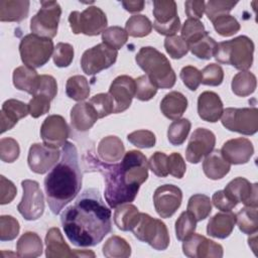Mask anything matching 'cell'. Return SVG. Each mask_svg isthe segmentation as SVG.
<instances>
[{
	"mask_svg": "<svg viewBox=\"0 0 258 258\" xmlns=\"http://www.w3.org/2000/svg\"><path fill=\"white\" fill-rule=\"evenodd\" d=\"M82 187V172L78 151L72 142L62 146L61 158L44 178V189L52 214L57 215L71 203Z\"/></svg>",
	"mask_w": 258,
	"mask_h": 258,
	"instance_id": "cell-3",
	"label": "cell"
},
{
	"mask_svg": "<svg viewBox=\"0 0 258 258\" xmlns=\"http://www.w3.org/2000/svg\"><path fill=\"white\" fill-rule=\"evenodd\" d=\"M190 122L188 119L182 118V119H177L174 120L168 127L167 130V138L168 141L172 144V145H181L190 130Z\"/></svg>",
	"mask_w": 258,
	"mask_h": 258,
	"instance_id": "cell-41",
	"label": "cell"
},
{
	"mask_svg": "<svg viewBox=\"0 0 258 258\" xmlns=\"http://www.w3.org/2000/svg\"><path fill=\"white\" fill-rule=\"evenodd\" d=\"M40 136L45 145L51 147L63 146L70 136V127L60 115H49L40 127Z\"/></svg>",
	"mask_w": 258,
	"mask_h": 258,
	"instance_id": "cell-18",
	"label": "cell"
},
{
	"mask_svg": "<svg viewBox=\"0 0 258 258\" xmlns=\"http://www.w3.org/2000/svg\"><path fill=\"white\" fill-rule=\"evenodd\" d=\"M202 73V84L207 86H220L224 80V71L220 64L210 63L204 68Z\"/></svg>",
	"mask_w": 258,
	"mask_h": 258,
	"instance_id": "cell-52",
	"label": "cell"
},
{
	"mask_svg": "<svg viewBox=\"0 0 258 258\" xmlns=\"http://www.w3.org/2000/svg\"><path fill=\"white\" fill-rule=\"evenodd\" d=\"M66 92L69 98L78 102H82L90 95L89 82L84 76H73L67 81Z\"/></svg>",
	"mask_w": 258,
	"mask_h": 258,
	"instance_id": "cell-36",
	"label": "cell"
},
{
	"mask_svg": "<svg viewBox=\"0 0 258 258\" xmlns=\"http://www.w3.org/2000/svg\"><path fill=\"white\" fill-rule=\"evenodd\" d=\"M135 60L157 89H170L174 86L175 73L167 57L156 48L152 46L141 47Z\"/></svg>",
	"mask_w": 258,
	"mask_h": 258,
	"instance_id": "cell-4",
	"label": "cell"
},
{
	"mask_svg": "<svg viewBox=\"0 0 258 258\" xmlns=\"http://www.w3.org/2000/svg\"><path fill=\"white\" fill-rule=\"evenodd\" d=\"M140 212L137 207L126 203L116 207L114 213V223L122 231H132L139 221Z\"/></svg>",
	"mask_w": 258,
	"mask_h": 258,
	"instance_id": "cell-33",
	"label": "cell"
},
{
	"mask_svg": "<svg viewBox=\"0 0 258 258\" xmlns=\"http://www.w3.org/2000/svg\"><path fill=\"white\" fill-rule=\"evenodd\" d=\"M257 86L256 77L248 71H241L232 80V91L239 97H247L254 93Z\"/></svg>",
	"mask_w": 258,
	"mask_h": 258,
	"instance_id": "cell-34",
	"label": "cell"
},
{
	"mask_svg": "<svg viewBox=\"0 0 258 258\" xmlns=\"http://www.w3.org/2000/svg\"><path fill=\"white\" fill-rule=\"evenodd\" d=\"M29 1L27 0H1L0 21L20 22L28 16Z\"/></svg>",
	"mask_w": 258,
	"mask_h": 258,
	"instance_id": "cell-29",
	"label": "cell"
},
{
	"mask_svg": "<svg viewBox=\"0 0 258 258\" xmlns=\"http://www.w3.org/2000/svg\"><path fill=\"white\" fill-rule=\"evenodd\" d=\"M205 32L204 24L198 19L187 18L181 27V37L187 44L199 39Z\"/></svg>",
	"mask_w": 258,
	"mask_h": 258,
	"instance_id": "cell-49",
	"label": "cell"
},
{
	"mask_svg": "<svg viewBox=\"0 0 258 258\" xmlns=\"http://www.w3.org/2000/svg\"><path fill=\"white\" fill-rule=\"evenodd\" d=\"M17 256L24 258L38 257L42 254V242L34 232H25L16 243Z\"/></svg>",
	"mask_w": 258,
	"mask_h": 258,
	"instance_id": "cell-32",
	"label": "cell"
},
{
	"mask_svg": "<svg viewBox=\"0 0 258 258\" xmlns=\"http://www.w3.org/2000/svg\"><path fill=\"white\" fill-rule=\"evenodd\" d=\"M223 126L243 135H253L258 130L257 108H227L222 114Z\"/></svg>",
	"mask_w": 258,
	"mask_h": 258,
	"instance_id": "cell-10",
	"label": "cell"
},
{
	"mask_svg": "<svg viewBox=\"0 0 258 258\" xmlns=\"http://www.w3.org/2000/svg\"><path fill=\"white\" fill-rule=\"evenodd\" d=\"M89 103L98 114L99 119L114 113V102L109 93H100L92 97Z\"/></svg>",
	"mask_w": 258,
	"mask_h": 258,
	"instance_id": "cell-45",
	"label": "cell"
},
{
	"mask_svg": "<svg viewBox=\"0 0 258 258\" xmlns=\"http://www.w3.org/2000/svg\"><path fill=\"white\" fill-rule=\"evenodd\" d=\"M237 225L244 234L253 235L258 230V217L257 208L244 207L236 214Z\"/></svg>",
	"mask_w": 258,
	"mask_h": 258,
	"instance_id": "cell-37",
	"label": "cell"
},
{
	"mask_svg": "<svg viewBox=\"0 0 258 258\" xmlns=\"http://www.w3.org/2000/svg\"><path fill=\"white\" fill-rule=\"evenodd\" d=\"M225 192L235 202L243 203L245 206L257 208V191L258 184L250 183L244 177H236L232 179L225 187Z\"/></svg>",
	"mask_w": 258,
	"mask_h": 258,
	"instance_id": "cell-20",
	"label": "cell"
},
{
	"mask_svg": "<svg viewBox=\"0 0 258 258\" xmlns=\"http://www.w3.org/2000/svg\"><path fill=\"white\" fill-rule=\"evenodd\" d=\"M236 1L228 0H210L206 3L205 12L211 21H214L221 15L228 14L237 4Z\"/></svg>",
	"mask_w": 258,
	"mask_h": 258,
	"instance_id": "cell-46",
	"label": "cell"
},
{
	"mask_svg": "<svg viewBox=\"0 0 258 258\" xmlns=\"http://www.w3.org/2000/svg\"><path fill=\"white\" fill-rule=\"evenodd\" d=\"M60 154L61 152L56 147H51L44 143H34L28 151V166L33 172L43 174L58 162Z\"/></svg>",
	"mask_w": 258,
	"mask_h": 258,
	"instance_id": "cell-14",
	"label": "cell"
},
{
	"mask_svg": "<svg viewBox=\"0 0 258 258\" xmlns=\"http://www.w3.org/2000/svg\"><path fill=\"white\" fill-rule=\"evenodd\" d=\"M157 93V88L151 83L146 75L135 80V97L140 101H149Z\"/></svg>",
	"mask_w": 258,
	"mask_h": 258,
	"instance_id": "cell-51",
	"label": "cell"
},
{
	"mask_svg": "<svg viewBox=\"0 0 258 258\" xmlns=\"http://www.w3.org/2000/svg\"><path fill=\"white\" fill-rule=\"evenodd\" d=\"M153 16L155 20L152 26L161 35H174L180 28L176 3L172 0H154Z\"/></svg>",
	"mask_w": 258,
	"mask_h": 258,
	"instance_id": "cell-12",
	"label": "cell"
},
{
	"mask_svg": "<svg viewBox=\"0 0 258 258\" xmlns=\"http://www.w3.org/2000/svg\"><path fill=\"white\" fill-rule=\"evenodd\" d=\"M103 254L108 258H127L131 255V247L124 238L114 235L104 244Z\"/></svg>",
	"mask_w": 258,
	"mask_h": 258,
	"instance_id": "cell-38",
	"label": "cell"
},
{
	"mask_svg": "<svg viewBox=\"0 0 258 258\" xmlns=\"http://www.w3.org/2000/svg\"><path fill=\"white\" fill-rule=\"evenodd\" d=\"M50 101L51 99L47 96L41 94L34 95L28 103L29 114L31 115V117L38 118L46 114L50 109Z\"/></svg>",
	"mask_w": 258,
	"mask_h": 258,
	"instance_id": "cell-55",
	"label": "cell"
},
{
	"mask_svg": "<svg viewBox=\"0 0 258 258\" xmlns=\"http://www.w3.org/2000/svg\"><path fill=\"white\" fill-rule=\"evenodd\" d=\"M212 22L215 30L222 36H232L241 28L237 19L229 14L221 15Z\"/></svg>",
	"mask_w": 258,
	"mask_h": 258,
	"instance_id": "cell-44",
	"label": "cell"
},
{
	"mask_svg": "<svg viewBox=\"0 0 258 258\" xmlns=\"http://www.w3.org/2000/svg\"><path fill=\"white\" fill-rule=\"evenodd\" d=\"M117 56L118 50L102 42L84 51L81 57V67L85 74L96 75L114 64Z\"/></svg>",
	"mask_w": 258,
	"mask_h": 258,
	"instance_id": "cell-13",
	"label": "cell"
},
{
	"mask_svg": "<svg viewBox=\"0 0 258 258\" xmlns=\"http://www.w3.org/2000/svg\"><path fill=\"white\" fill-rule=\"evenodd\" d=\"M53 62L58 68L69 67L74 59V47L70 43L58 42L52 54Z\"/></svg>",
	"mask_w": 258,
	"mask_h": 258,
	"instance_id": "cell-50",
	"label": "cell"
},
{
	"mask_svg": "<svg viewBox=\"0 0 258 258\" xmlns=\"http://www.w3.org/2000/svg\"><path fill=\"white\" fill-rule=\"evenodd\" d=\"M40 4V9L30 20V30L33 34L51 39L57 33L61 8L56 1H41Z\"/></svg>",
	"mask_w": 258,
	"mask_h": 258,
	"instance_id": "cell-9",
	"label": "cell"
},
{
	"mask_svg": "<svg viewBox=\"0 0 258 258\" xmlns=\"http://www.w3.org/2000/svg\"><path fill=\"white\" fill-rule=\"evenodd\" d=\"M180 79L182 83L190 90L196 91L202 83V73L196 67L186 66L180 71Z\"/></svg>",
	"mask_w": 258,
	"mask_h": 258,
	"instance_id": "cell-56",
	"label": "cell"
},
{
	"mask_svg": "<svg viewBox=\"0 0 258 258\" xmlns=\"http://www.w3.org/2000/svg\"><path fill=\"white\" fill-rule=\"evenodd\" d=\"M98 154L102 161L114 163L119 161L125 154V147L117 136H107L101 139L98 145Z\"/></svg>",
	"mask_w": 258,
	"mask_h": 258,
	"instance_id": "cell-30",
	"label": "cell"
},
{
	"mask_svg": "<svg viewBox=\"0 0 258 258\" xmlns=\"http://www.w3.org/2000/svg\"><path fill=\"white\" fill-rule=\"evenodd\" d=\"M98 119L97 112L89 102H80L71 110L72 126L80 132L91 129Z\"/></svg>",
	"mask_w": 258,
	"mask_h": 258,
	"instance_id": "cell-24",
	"label": "cell"
},
{
	"mask_svg": "<svg viewBox=\"0 0 258 258\" xmlns=\"http://www.w3.org/2000/svg\"><path fill=\"white\" fill-rule=\"evenodd\" d=\"M39 75L37 72L27 66H21L13 72V85L16 89L34 95L38 84Z\"/></svg>",
	"mask_w": 258,
	"mask_h": 258,
	"instance_id": "cell-31",
	"label": "cell"
},
{
	"mask_svg": "<svg viewBox=\"0 0 258 258\" xmlns=\"http://www.w3.org/2000/svg\"><path fill=\"white\" fill-rule=\"evenodd\" d=\"M217 48V41L209 35L208 31H206L199 39L188 44V49L191 53L201 59H210L215 56Z\"/></svg>",
	"mask_w": 258,
	"mask_h": 258,
	"instance_id": "cell-35",
	"label": "cell"
},
{
	"mask_svg": "<svg viewBox=\"0 0 258 258\" xmlns=\"http://www.w3.org/2000/svg\"><path fill=\"white\" fill-rule=\"evenodd\" d=\"M60 222L68 239L78 247L96 246L112 230L111 210L96 188L84 190L63 210Z\"/></svg>",
	"mask_w": 258,
	"mask_h": 258,
	"instance_id": "cell-1",
	"label": "cell"
},
{
	"mask_svg": "<svg viewBox=\"0 0 258 258\" xmlns=\"http://www.w3.org/2000/svg\"><path fill=\"white\" fill-rule=\"evenodd\" d=\"M230 168L231 163L225 159L219 149L209 153L203 162V170L205 174L214 180L223 178L230 171Z\"/></svg>",
	"mask_w": 258,
	"mask_h": 258,
	"instance_id": "cell-27",
	"label": "cell"
},
{
	"mask_svg": "<svg viewBox=\"0 0 258 258\" xmlns=\"http://www.w3.org/2000/svg\"><path fill=\"white\" fill-rule=\"evenodd\" d=\"M212 202L214 204V206L221 210L222 212H230L231 210H233L238 203L235 202L234 200H232L226 192L224 189L222 190H218L213 195L212 198Z\"/></svg>",
	"mask_w": 258,
	"mask_h": 258,
	"instance_id": "cell-60",
	"label": "cell"
},
{
	"mask_svg": "<svg viewBox=\"0 0 258 258\" xmlns=\"http://www.w3.org/2000/svg\"><path fill=\"white\" fill-rule=\"evenodd\" d=\"M127 139L134 146L139 148H150L155 145L156 137L149 130H137L128 134Z\"/></svg>",
	"mask_w": 258,
	"mask_h": 258,
	"instance_id": "cell-54",
	"label": "cell"
},
{
	"mask_svg": "<svg viewBox=\"0 0 258 258\" xmlns=\"http://www.w3.org/2000/svg\"><path fill=\"white\" fill-rule=\"evenodd\" d=\"M74 257H95V253L90 250H74Z\"/></svg>",
	"mask_w": 258,
	"mask_h": 258,
	"instance_id": "cell-64",
	"label": "cell"
},
{
	"mask_svg": "<svg viewBox=\"0 0 258 258\" xmlns=\"http://www.w3.org/2000/svg\"><path fill=\"white\" fill-rule=\"evenodd\" d=\"M125 30L132 37H144L151 32L152 23L145 15H133L126 21Z\"/></svg>",
	"mask_w": 258,
	"mask_h": 258,
	"instance_id": "cell-40",
	"label": "cell"
},
{
	"mask_svg": "<svg viewBox=\"0 0 258 258\" xmlns=\"http://www.w3.org/2000/svg\"><path fill=\"white\" fill-rule=\"evenodd\" d=\"M197 228V221L195 217L188 212H182L175 222V235L177 240L183 241L192 233Z\"/></svg>",
	"mask_w": 258,
	"mask_h": 258,
	"instance_id": "cell-43",
	"label": "cell"
},
{
	"mask_svg": "<svg viewBox=\"0 0 258 258\" xmlns=\"http://www.w3.org/2000/svg\"><path fill=\"white\" fill-rule=\"evenodd\" d=\"M186 166L182 156L177 152H172L167 156V170L168 174L176 178H181L185 172Z\"/></svg>",
	"mask_w": 258,
	"mask_h": 258,
	"instance_id": "cell-59",
	"label": "cell"
},
{
	"mask_svg": "<svg viewBox=\"0 0 258 258\" xmlns=\"http://www.w3.org/2000/svg\"><path fill=\"white\" fill-rule=\"evenodd\" d=\"M184 7H185V14L187 15L188 18L199 20L200 18L203 17V14L205 12L206 2L204 0H201V1L188 0V1H185Z\"/></svg>",
	"mask_w": 258,
	"mask_h": 258,
	"instance_id": "cell-62",
	"label": "cell"
},
{
	"mask_svg": "<svg viewBox=\"0 0 258 258\" xmlns=\"http://www.w3.org/2000/svg\"><path fill=\"white\" fill-rule=\"evenodd\" d=\"M109 95L114 102V113L127 110L135 97V80L126 75L117 77L110 86Z\"/></svg>",
	"mask_w": 258,
	"mask_h": 258,
	"instance_id": "cell-19",
	"label": "cell"
},
{
	"mask_svg": "<svg viewBox=\"0 0 258 258\" xmlns=\"http://www.w3.org/2000/svg\"><path fill=\"white\" fill-rule=\"evenodd\" d=\"M0 190H1V198H0V204L6 205L13 201L17 194L16 186L14 183L7 179L4 175L0 176Z\"/></svg>",
	"mask_w": 258,
	"mask_h": 258,
	"instance_id": "cell-61",
	"label": "cell"
},
{
	"mask_svg": "<svg viewBox=\"0 0 258 258\" xmlns=\"http://www.w3.org/2000/svg\"><path fill=\"white\" fill-rule=\"evenodd\" d=\"M101 172L105 180V199L110 208L131 203L135 200L140 185L148 177V161L138 150L126 152L118 164H107L92 155L86 161Z\"/></svg>",
	"mask_w": 258,
	"mask_h": 258,
	"instance_id": "cell-2",
	"label": "cell"
},
{
	"mask_svg": "<svg viewBox=\"0 0 258 258\" xmlns=\"http://www.w3.org/2000/svg\"><path fill=\"white\" fill-rule=\"evenodd\" d=\"M223 111V102L215 92L206 91L199 96L198 113L204 121L211 123L217 122L222 117Z\"/></svg>",
	"mask_w": 258,
	"mask_h": 258,
	"instance_id": "cell-22",
	"label": "cell"
},
{
	"mask_svg": "<svg viewBox=\"0 0 258 258\" xmlns=\"http://www.w3.org/2000/svg\"><path fill=\"white\" fill-rule=\"evenodd\" d=\"M36 94H41V95L47 96L48 98L53 100L57 94V84H56L55 79L49 75L39 76L38 84H37L36 91H35L34 95H36Z\"/></svg>",
	"mask_w": 258,
	"mask_h": 258,
	"instance_id": "cell-57",
	"label": "cell"
},
{
	"mask_svg": "<svg viewBox=\"0 0 258 258\" xmlns=\"http://www.w3.org/2000/svg\"><path fill=\"white\" fill-rule=\"evenodd\" d=\"M164 48L169 56L175 59L181 58L189 50L187 42L179 35L166 36L164 39Z\"/></svg>",
	"mask_w": 258,
	"mask_h": 258,
	"instance_id": "cell-47",
	"label": "cell"
},
{
	"mask_svg": "<svg viewBox=\"0 0 258 258\" xmlns=\"http://www.w3.org/2000/svg\"><path fill=\"white\" fill-rule=\"evenodd\" d=\"M187 108V99L179 92L172 91L166 94L160 102V110L162 114L170 119H179Z\"/></svg>",
	"mask_w": 258,
	"mask_h": 258,
	"instance_id": "cell-28",
	"label": "cell"
},
{
	"mask_svg": "<svg viewBox=\"0 0 258 258\" xmlns=\"http://www.w3.org/2000/svg\"><path fill=\"white\" fill-rule=\"evenodd\" d=\"M216 144L215 134L206 128L196 129L188 141L185 158L190 163H199L204 156L211 153Z\"/></svg>",
	"mask_w": 258,
	"mask_h": 258,
	"instance_id": "cell-17",
	"label": "cell"
},
{
	"mask_svg": "<svg viewBox=\"0 0 258 258\" xmlns=\"http://www.w3.org/2000/svg\"><path fill=\"white\" fill-rule=\"evenodd\" d=\"M127 39L126 30L120 26H110L102 32L103 43L116 50L120 49L127 42Z\"/></svg>",
	"mask_w": 258,
	"mask_h": 258,
	"instance_id": "cell-42",
	"label": "cell"
},
{
	"mask_svg": "<svg viewBox=\"0 0 258 258\" xmlns=\"http://www.w3.org/2000/svg\"><path fill=\"white\" fill-rule=\"evenodd\" d=\"M236 223V214L230 212L218 213L212 217L207 226L208 235L218 238L225 239L231 235Z\"/></svg>",
	"mask_w": 258,
	"mask_h": 258,
	"instance_id": "cell-25",
	"label": "cell"
},
{
	"mask_svg": "<svg viewBox=\"0 0 258 258\" xmlns=\"http://www.w3.org/2000/svg\"><path fill=\"white\" fill-rule=\"evenodd\" d=\"M69 22L75 34L84 33L89 36H95L106 29L108 21L106 14L101 8L89 6L83 12H71Z\"/></svg>",
	"mask_w": 258,
	"mask_h": 258,
	"instance_id": "cell-8",
	"label": "cell"
},
{
	"mask_svg": "<svg viewBox=\"0 0 258 258\" xmlns=\"http://www.w3.org/2000/svg\"><path fill=\"white\" fill-rule=\"evenodd\" d=\"M221 152L231 164H245L252 157L254 146L249 139L239 137L226 141Z\"/></svg>",
	"mask_w": 258,
	"mask_h": 258,
	"instance_id": "cell-21",
	"label": "cell"
},
{
	"mask_svg": "<svg viewBox=\"0 0 258 258\" xmlns=\"http://www.w3.org/2000/svg\"><path fill=\"white\" fill-rule=\"evenodd\" d=\"M20 153L18 142L10 137L2 138L0 140V158L4 162H14Z\"/></svg>",
	"mask_w": 258,
	"mask_h": 258,
	"instance_id": "cell-53",
	"label": "cell"
},
{
	"mask_svg": "<svg viewBox=\"0 0 258 258\" xmlns=\"http://www.w3.org/2000/svg\"><path fill=\"white\" fill-rule=\"evenodd\" d=\"M21 185L23 196L17 210L25 220L35 221L42 216L44 211V197L39 183L35 180L24 179L21 181Z\"/></svg>",
	"mask_w": 258,
	"mask_h": 258,
	"instance_id": "cell-11",
	"label": "cell"
},
{
	"mask_svg": "<svg viewBox=\"0 0 258 258\" xmlns=\"http://www.w3.org/2000/svg\"><path fill=\"white\" fill-rule=\"evenodd\" d=\"M148 166L155 175L160 177L167 176V155L160 151L154 152L148 160Z\"/></svg>",
	"mask_w": 258,
	"mask_h": 258,
	"instance_id": "cell-58",
	"label": "cell"
},
{
	"mask_svg": "<svg viewBox=\"0 0 258 258\" xmlns=\"http://www.w3.org/2000/svg\"><path fill=\"white\" fill-rule=\"evenodd\" d=\"M132 232L138 240L146 242L155 250H165L169 245V234L165 224L148 214L140 213L139 221Z\"/></svg>",
	"mask_w": 258,
	"mask_h": 258,
	"instance_id": "cell-7",
	"label": "cell"
},
{
	"mask_svg": "<svg viewBox=\"0 0 258 258\" xmlns=\"http://www.w3.org/2000/svg\"><path fill=\"white\" fill-rule=\"evenodd\" d=\"M254 42L246 35L218 43L215 58L220 63L233 66L240 71H247L253 63Z\"/></svg>",
	"mask_w": 258,
	"mask_h": 258,
	"instance_id": "cell-5",
	"label": "cell"
},
{
	"mask_svg": "<svg viewBox=\"0 0 258 258\" xmlns=\"http://www.w3.org/2000/svg\"><path fill=\"white\" fill-rule=\"evenodd\" d=\"M187 211L195 217L197 222L203 221L212 212V202L206 195H194L188 200Z\"/></svg>",
	"mask_w": 258,
	"mask_h": 258,
	"instance_id": "cell-39",
	"label": "cell"
},
{
	"mask_svg": "<svg viewBox=\"0 0 258 258\" xmlns=\"http://www.w3.org/2000/svg\"><path fill=\"white\" fill-rule=\"evenodd\" d=\"M182 252L190 258H221L223 247L203 235L192 233L182 243Z\"/></svg>",
	"mask_w": 258,
	"mask_h": 258,
	"instance_id": "cell-15",
	"label": "cell"
},
{
	"mask_svg": "<svg viewBox=\"0 0 258 258\" xmlns=\"http://www.w3.org/2000/svg\"><path fill=\"white\" fill-rule=\"evenodd\" d=\"M122 6L125 10L130 13L140 12L144 8V1L142 0H133V1H122Z\"/></svg>",
	"mask_w": 258,
	"mask_h": 258,
	"instance_id": "cell-63",
	"label": "cell"
},
{
	"mask_svg": "<svg viewBox=\"0 0 258 258\" xmlns=\"http://www.w3.org/2000/svg\"><path fill=\"white\" fill-rule=\"evenodd\" d=\"M181 201V189L173 184L160 185L153 195L154 208L161 218H170L180 207Z\"/></svg>",
	"mask_w": 258,
	"mask_h": 258,
	"instance_id": "cell-16",
	"label": "cell"
},
{
	"mask_svg": "<svg viewBox=\"0 0 258 258\" xmlns=\"http://www.w3.org/2000/svg\"><path fill=\"white\" fill-rule=\"evenodd\" d=\"M54 50L53 42L50 38L41 37L30 33L21 38L19 52L21 60L32 69L40 68L45 64Z\"/></svg>",
	"mask_w": 258,
	"mask_h": 258,
	"instance_id": "cell-6",
	"label": "cell"
},
{
	"mask_svg": "<svg viewBox=\"0 0 258 258\" xmlns=\"http://www.w3.org/2000/svg\"><path fill=\"white\" fill-rule=\"evenodd\" d=\"M29 114L28 104L16 99L6 100L1 108V133L12 129L16 123Z\"/></svg>",
	"mask_w": 258,
	"mask_h": 258,
	"instance_id": "cell-23",
	"label": "cell"
},
{
	"mask_svg": "<svg viewBox=\"0 0 258 258\" xmlns=\"http://www.w3.org/2000/svg\"><path fill=\"white\" fill-rule=\"evenodd\" d=\"M20 231L18 221L9 215H3L0 217V240L11 241L15 239Z\"/></svg>",
	"mask_w": 258,
	"mask_h": 258,
	"instance_id": "cell-48",
	"label": "cell"
},
{
	"mask_svg": "<svg viewBox=\"0 0 258 258\" xmlns=\"http://www.w3.org/2000/svg\"><path fill=\"white\" fill-rule=\"evenodd\" d=\"M45 256L47 258L74 257L70 246L66 243L58 228H50L45 236Z\"/></svg>",
	"mask_w": 258,
	"mask_h": 258,
	"instance_id": "cell-26",
	"label": "cell"
}]
</instances>
